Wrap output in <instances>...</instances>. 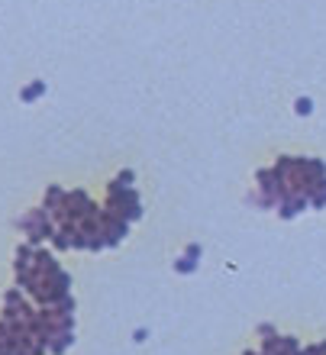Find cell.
Here are the masks:
<instances>
[{
	"label": "cell",
	"instance_id": "6da1fadb",
	"mask_svg": "<svg viewBox=\"0 0 326 355\" xmlns=\"http://www.w3.org/2000/svg\"><path fill=\"white\" fill-rule=\"evenodd\" d=\"M42 84H33V87H26V91H23V100H33V97H39V94H42Z\"/></svg>",
	"mask_w": 326,
	"mask_h": 355
},
{
	"label": "cell",
	"instance_id": "3957f363",
	"mask_svg": "<svg viewBox=\"0 0 326 355\" xmlns=\"http://www.w3.org/2000/svg\"><path fill=\"white\" fill-rule=\"evenodd\" d=\"M313 110V104H310V100L304 97V100H297V113H310Z\"/></svg>",
	"mask_w": 326,
	"mask_h": 355
},
{
	"label": "cell",
	"instance_id": "7a4b0ae2",
	"mask_svg": "<svg viewBox=\"0 0 326 355\" xmlns=\"http://www.w3.org/2000/svg\"><path fill=\"white\" fill-rule=\"evenodd\" d=\"M259 336H262V339L275 336V326H271V323H262V326H259Z\"/></svg>",
	"mask_w": 326,
	"mask_h": 355
}]
</instances>
